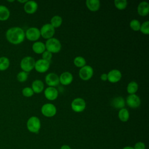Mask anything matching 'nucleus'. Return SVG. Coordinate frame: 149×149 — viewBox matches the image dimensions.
<instances>
[{
  "instance_id": "bb28decb",
  "label": "nucleus",
  "mask_w": 149,
  "mask_h": 149,
  "mask_svg": "<svg viewBox=\"0 0 149 149\" xmlns=\"http://www.w3.org/2000/svg\"><path fill=\"white\" fill-rule=\"evenodd\" d=\"M74 64L78 68H82L86 65V62L85 59L82 56H76L73 61Z\"/></svg>"
},
{
  "instance_id": "f3484780",
  "label": "nucleus",
  "mask_w": 149,
  "mask_h": 149,
  "mask_svg": "<svg viewBox=\"0 0 149 149\" xmlns=\"http://www.w3.org/2000/svg\"><path fill=\"white\" fill-rule=\"evenodd\" d=\"M138 13L142 16H145L148 15L149 12V4L148 2L143 1L140 3L137 7Z\"/></svg>"
},
{
  "instance_id": "1a4fd4ad",
  "label": "nucleus",
  "mask_w": 149,
  "mask_h": 149,
  "mask_svg": "<svg viewBox=\"0 0 149 149\" xmlns=\"http://www.w3.org/2000/svg\"><path fill=\"white\" fill-rule=\"evenodd\" d=\"M40 36V31L37 27H30L25 33L26 37L30 41H36Z\"/></svg>"
},
{
  "instance_id": "c85d7f7f",
  "label": "nucleus",
  "mask_w": 149,
  "mask_h": 149,
  "mask_svg": "<svg viewBox=\"0 0 149 149\" xmlns=\"http://www.w3.org/2000/svg\"><path fill=\"white\" fill-rule=\"evenodd\" d=\"M141 24L140 22L136 19H133L130 22V28L134 31H139L140 29Z\"/></svg>"
},
{
  "instance_id": "39448f33",
  "label": "nucleus",
  "mask_w": 149,
  "mask_h": 149,
  "mask_svg": "<svg viewBox=\"0 0 149 149\" xmlns=\"http://www.w3.org/2000/svg\"><path fill=\"white\" fill-rule=\"evenodd\" d=\"M40 35L45 39H49L52 37L55 33V29L49 23H47L41 28Z\"/></svg>"
},
{
  "instance_id": "393cba45",
  "label": "nucleus",
  "mask_w": 149,
  "mask_h": 149,
  "mask_svg": "<svg viewBox=\"0 0 149 149\" xmlns=\"http://www.w3.org/2000/svg\"><path fill=\"white\" fill-rule=\"evenodd\" d=\"M62 22V19L59 16H54L51 19V24L55 29L59 27Z\"/></svg>"
},
{
  "instance_id": "a878e982",
  "label": "nucleus",
  "mask_w": 149,
  "mask_h": 149,
  "mask_svg": "<svg viewBox=\"0 0 149 149\" xmlns=\"http://www.w3.org/2000/svg\"><path fill=\"white\" fill-rule=\"evenodd\" d=\"M138 90V84L135 81L130 82L127 86V91L130 94H134Z\"/></svg>"
},
{
  "instance_id": "9b49d317",
  "label": "nucleus",
  "mask_w": 149,
  "mask_h": 149,
  "mask_svg": "<svg viewBox=\"0 0 149 149\" xmlns=\"http://www.w3.org/2000/svg\"><path fill=\"white\" fill-rule=\"evenodd\" d=\"M126 103L132 108H136L140 105L141 101L139 96L133 94H130L126 98Z\"/></svg>"
},
{
  "instance_id": "6ab92c4d",
  "label": "nucleus",
  "mask_w": 149,
  "mask_h": 149,
  "mask_svg": "<svg viewBox=\"0 0 149 149\" xmlns=\"http://www.w3.org/2000/svg\"><path fill=\"white\" fill-rule=\"evenodd\" d=\"M86 3L88 9L93 12L98 10L100 6V1L98 0H87Z\"/></svg>"
},
{
  "instance_id": "aec40b11",
  "label": "nucleus",
  "mask_w": 149,
  "mask_h": 149,
  "mask_svg": "<svg viewBox=\"0 0 149 149\" xmlns=\"http://www.w3.org/2000/svg\"><path fill=\"white\" fill-rule=\"evenodd\" d=\"M31 88L34 93H40L44 89V84L40 80H36L32 83Z\"/></svg>"
},
{
  "instance_id": "9d476101",
  "label": "nucleus",
  "mask_w": 149,
  "mask_h": 149,
  "mask_svg": "<svg viewBox=\"0 0 149 149\" xmlns=\"http://www.w3.org/2000/svg\"><path fill=\"white\" fill-rule=\"evenodd\" d=\"M49 62L44 60L42 59H40L35 62L34 68L38 72L44 73L49 69Z\"/></svg>"
},
{
  "instance_id": "f8f14e48",
  "label": "nucleus",
  "mask_w": 149,
  "mask_h": 149,
  "mask_svg": "<svg viewBox=\"0 0 149 149\" xmlns=\"http://www.w3.org/2000/svg\"><path fill=\"white\" fill-rule=\"evenodd\" d=\"M45 82L49 87H54L59 83L58 76L54 73H49L45 76Z\"/></svg>"
},
{
  "instance_id": "20e7f679",
  "label": "nucleus",
  "mask_w": 149,
  "mask_h": 149,
  "mask_svg": "<svg viewBox=\"0 0 149 149\" xmlns=\"http://www.w3.org/2000/svg\"><path fill=\"white\" fill-rule=\"evenodd\" d=\"M35 60L31 56H26L23 58L20 62V68L22 69L26 72H30L34 68Z\"/></svg>"
},
{
  "instance_id": "473e14b6",
  "label": "nucleus",
  "mask_w": 149,
  "mask_h": 149,
  "mask_svg": "<svg viewBox=\"0 0 149 149\" xmlns=\"http://www.w3.org/2000/svg\"><path fill=\"white\" fill-rule=\"evenodd\" d=\"M52 53H51L50 52H49L48 51H44L42 53V59L50 62H51V59L52 58Z\"/></svg>"
},
{
  "instance_id": "7ed1b4c3",
  "label": "nucleus",
  "mask_w": 149,
  "mask_h": 149,
  "mask_svg": "<svg viewBox=\"0 0 149 149\" xmlns=\"http://www.w3.org/2000/svg\"><path fill=\"white\" fill-rule=\"evenodd\" d=\"M27 129L32 133H38L40 127L41 123L40 119L36 116L30 117L27 122Z\"/></svg>"
},
{
  "instance_id": "f257e3e1",
  "label": "nucleus",
  "mask_w": 149,
  "mask_h": 149,
  "mask_svg": "<svg viewBox=\"0 0 149 149\" xmlns=\"http://www.w3.org/2000/svg\"><path fill=\"white\" fill-rule=\"evenodd\" d=\"M6 38L11 44H19L22 43L25 38L24 30L19 27H12L9 28L5 33Z\"/></svg>"
},
{
  "instance_id": "f03ea898",
  "label": "nucleus",
  "mask_w": 149,
  "mask_h": 149,
  "mask_svg": "<svg viewBox=\"0 0 149 149\" xmlns=\"http://www.w3.org/2000/svg\"><path fill=\"white\" fill-rule=\"evenodd\" d=\"M45 48L51 53H57L61 49V44L60 41L55 38L48 39L45 42Z\"/></svg>"
},
{
  "instance_id": "f704fd0d",
  "label": "nucleus",
  "mask_w": 149,
  "mask_h": 149,
  "mask_svg": "<svg viewBox=\"0 0 149 149\" xmlns=\"http://www.w3.org/2000/svg\"><path fill=\"white\" fill-rule=\"evenodd\" d=\"M101 79L103 81H106L107 80V73H102L101 75Z\"/></svg>"
},
{
  "instance_id": "a211bd4d",
  "label": "nucleus",
  "mask_w": 149,
  "mask_h": 149,
  "mask_svg": "<svg viewBox=\"0 0 149 149\" xmlns=\"http://www.w3.org/2000/svg\"><path fill=\"white\" fill-rule=\"evenodd\" d=\"M112 106L116 109H122L125 105V101L123 97H117L114 98L111 102Z\"/></svg>"
},
{
  "instance_id": "dca6fc26",
  "label": "nucleus",
  "mask_w": 149,
  "mask_h": 149,
  "mask_svg": "<svg viewBox=\"0 0 149 149\" xmlns=\"http://www.w3.org/2000/svg\"><path fill=\"white\" fill-rule=\"evenodd\" d=\"M59 78V81L63 85H68L70 84L73 80L72 74L68 72H65L62 73Z\"/></svg>"
},
{
  "instance_id": "4c0bfd02",
  "label": "nucleus",
  "mask_w": 149,
  "mask_h": 149,
  "mask_svg": "<svg viewBox=\"0 0 149 149\" xmlns=\"http://www.w3.org/2000/svg\"><path fill=\"white\" fill-rule=\"evenodd\" d=\"M19 2H20V3H26L27 1V0H24V1H20V0H18L17 1Z\"/></svg>"
},
{
  "instance_id": "b1692460",
  "label": "nucleus",
  "mask_w": 149,
  "mask_h": 149,
  "mask_svg": "<svg viewBox=\"0 0 149 149\" xmlns=\"http://www.w3.org/2000/svg\"><path fill=\"white\" fill-rule=\"evenodd\" d=\"M10 65L9 59L6 56L0 57V70L3 71L6 70Z\"/></svg>"
},
{
  "instance_id": "7c9ffc66",
  "label": "nucleus",
  "mask_w": 149,
  "mask_h": 149,
  "mask_svg": "<svg viewBox=\"0 0 149 149\" xmlns=\"http://www.w3.org/2000/svg\"><path fill=\"white\" fill-rule=\"evenodd\" d=\"M140 31L144 34H149V22L146 21L140 26Z\"/></svg>"
},
{
  "instance_id": "58836bf2",
  "label": "nucleus",
  "mask_w": 149,
  "mask_h": 149,
  "mask_svg": "<svg viewBox=\"0 0 149 149\" xmlns=\"http://www.w3.org/2000/svg\"><path fill=\"white\" fill-rule=\"evenodd\" d=\"M8 2H14V1H8Z\"/></svg>"
},
{
  "instance_id": "ddd939ff",
  "label": "nucleus",
  "mask_w": 149,
  "mask_h": 149,
  "mask_svg": "<svg viewBox=\"0 0 149 149\" xmlns=\"http://www.w3.org/2000/svg\"><path fill=\"white\" fill-rule=\"evenodd\" d=\"M121 72L117 69L111 70L107 74V80L111 83H116L121 79Z\"/></svg>"
},
{
  "instance_id": "cd10ccee",
  "label": "nucleus",
  "mask_w": 149,
  "mask_h": 149,
  "mask_svg": "<svg viewBox=\"0 0 149 149\" xmlns=\"http://www.w3.org/2000/svg\"><path fill=\"white\" fill-rule=\"evenodd\" d=\"M114 4L115 7L119 10H123L127 6V2L126 0H115Z\"/></svg>"
},
{
  "instance_id": "6e6552de",
  "label": "nucleus",
  "mask_w": 149,
  "mask_h": 149,
  "mask_svg": "<svg viewBox=\"0 0 149 149\" xmlns=\"http://www.w3.org/2000/svg\"><path fill=\"white\" fill-rule=\"evenodd\" d=\"M41 113L47 117H52L56 114V109L55 106L52 104H45L41 108Z\"/></svg>"
},
{
  "instance_id": "423d86ee",
  "label": "nucleus",
  "mask_w": 149,
  "mask_h": 149,
  "mask_svg": "<svg viewBox=\"0 0 149 149\" xmlns=\"http://www.w3.org/2000/svg\"><path fill=\"white\" fill-rule=\"evenodd\" d=\"M72 109L76 112H81L86 108V102L81 98H76L71 103Z\"/></svg>"
},
{
  "instance_id": "c756f323",
  "label": "nucleus",
  "mask_w": 149,
  "mask_h": 149,
  "mask_svg": "<svg viewBox=\"0 0 149 149\" xmlns=\"http://www.w3.org/2000/svg\"><path fill=\"white\" fill-rule=\"evenodd\" d=\"M17 79L20 82H24L25 81L28 77V73L24 71L20 72L17 74Z\"/></svg>"
},
{
  "instance_id": "412c9836",
  "label": "nucleus",
  "mask_w": 149,
  "mask_h": 149,
  "mask_svg": "<svg viewBox=\"0 0 149 149\" xmlns=\"http://www.w3.org/2000/svg\"><path fill=\"white\" fill-rule=\"evenodd\" d=\"M32 49L35 53L40 54L43 53L45 51V46L43 42L41 41H37V42H35L33 44Z\"/></svg>"
},
{
  "instance_id": "4be33fe9",
  "label": "nucleus",
  "mask_w": 149,
  "mask_h": 149,
  "mask_svg": "<svg viewBox=\"0 0 149 149\" xmlns=\"http://www.w3.org/2000/svg\"><path fill=\"white\" fill-rule=\"evenodd\" d=\"M10 16V11L9 9L2 5H0V20L5 21Z\"/></svg>"
},
{
  "instance_id": "2f4dec72",
  "label": "nucleus",
  "mask_w": 149,
  "mask_h": 149,
  "mask_svg": "<svg viewBox=\"0 0 149 149\" xmlns=\"http://www.w3.org/2000/svg\"><path fill=\"white\" fill-rule=\"evenodd\" d=\"M34 94V92L32 90L31 88L29 87H24L23 90H22V94L26 97H31Z\"/></svg>"
},
{
  "instance_id": "0eeeda50",
  "label": "nucleus",
  "mask_w": 149,
  "mask_h": 149,
  "mask_svg": "<svg viewBox=\"0 0 149 149\" xmlns=\"http://www.w3.org/2000/svg\"><path fill=\"white\" fill-rule=\"evenodd\" d=\"M93 75V69L91 66L85 65L79 70V76L83 80H88Z\"/></svg>"
},
{
  "instance_id": "2eb2a0df",
  "label": "nucleus",
  "mask_w": 149,
  "mask_h": 149,
  "mask_svg": "<svg viewBox=\"0 0 149 149\" xmlns=\"http://www.w3.org/2000/svg\"><path fill=\"white\" fill-rule=\"evenodd\" d=\"M37 8L38 5L34 1H27L24 5V10L29 14H32L36 12Z\"/></svg>"
},
{
  "instance_id": "c9c22d12",
  "label": "nucleus",
  "mask_w": 149,
  "mask_h": 149,
  "mask_svg": "<svg viewBox=\"0 0 149 149\" xmlns=\"http://www.w3.org/2000/svg\"><path fill=\"white\" fill-rule=\"evenodd\" d=\"M61 149H71V148L68 145H63L61 147Z\"/></svg>"
},
{
  "instance_id": "5701e85b",
  "label": "nucleus",
  "mask_w": 149,
  "mask_h": 149,
  "mask_svg": "<svg viewBox=\"0 0 149 149\" xmlns=\"http://www.w3.org/2000/svg\"><path fill=\"white\" fill-rule=\"evenodd\" d=\"M118 116L119 119L122 122H126L129 118V113L127 109L122 108L119 110L118 113Z\"/></svg>"
},
{
  "instance_id": "4468645a",
  "label": "nucleus",
  "mask_w": 149,
  "mask_h": 149,
  "mask_svg": "<svg viewBox=\"0 0 149 149\" xmlns=\"http://www.w3.org/2000/svg\"><path fill=\"white\" fill-rule=\"evenodd\" d=\"M44 95L47 99L52 101L57 98L58 95V91L53 87H48L45 90Z\"/></svg>"
},
{
  "instance_id": "72a5a7b5",
  "label": "nucleus",
  "mask_w": 149,
  "mask_h": 149,
  "mask_svg": "<svg viewBox=\"0 0 149 149\" xmlns=\"http://www.w3.org/2000/svg\"><path fill=\"white\" fill-rule=\"evenodd\" d=\"M134 149H145L146 146L144 143L143 142H137L135 144L134 147H133Z\"/></svg>"
},
{
  "instance_id": "e433bc0d",
  "label": "nucleus",
  "mask_w": 149,
  "mask_h": 149,
  "mask_svg": "<svg viewBox=\"0 0 149 149\" xmlns=\"http://www.w3.org/2000/svg\"><path fill=\"white\" fill-rule=\"evenodd\" d=\"M122 149H134V148H133V147L127 146V147H124V148H122Z\"/></svg>"
}]
</instances>
